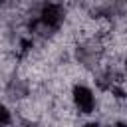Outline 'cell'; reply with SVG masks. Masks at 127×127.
<instances>
[{"instance_id": "1", "label": "cell", "mask_w": 127, "mask_h": 127, "mask_svg": "<svg viewBox=\"0 0 127 127\" xmlns=\"http://www.w3.org/2000/svg\"><path fill=\"white\" fill-rule=\"evenodd\" d=\"M71 99H73V105L79 113L89 115V113L95 111V93L89 85L75 83L73 89H71Z\"/></svg>"}, {"instance_id": "2", "label": "cell", "mask_w": 127, "mask_h": 127, "mask_svg": "<svg viewBox=\"0 0 127 127\" xmlns=\"http://www.w3.org/2000/svg\"><path fill=\"white\" fill-rule=\"evenodd\" d=\"M40 22L46 28H50V30L60 28L62 22H64V10H62V6L60 4H54V2L44 4L42 10H40Z\"/></svg>"}, {"instance_id": "3", "label": "cell", "mask_w": 127, "mask_h": 127, "mask_svg": "<svg viewBox=\"0 0 127 127\" xmlns=\"http://www.w3.org/2000/svg\"><path fill=\"white\" fill-rule=\"evenodd\" d=\"M10 123H12V111L4 103H0V127H8Z\"/></svg>"}, {"instance_id": "4", "label": "cell", "mask_w": 127, "mask_h": 127, "mask_svg": "<svg viewBox=\"0 0 127 127\" xmlns=\"http://www.w3.org/2000/svg\"><path fill=\"white\" fill-rule=\"evenodd\" d=\"M83 127H101V125H99L97 121H89V123H85Z\"/></svg>"}, {"instance_id": "5", "label": "cell", "mask_w": 127, "mask_h": 127, "mask_svg": "<svg viewBox=\"0 0 127 127\" xmlns=\"http://www.w3.org/2000/svg\"><path fill=\"white\" fill-rule=\"evenodd\" d=\"M115 127H127V125H125V123H117Z\"/></svg>"}, {"instance_id": "6", "label": "cell", "mask_w": 127, "mask_h": 127, "mask_svg": "<svg viewBox=\"0 0 127 127\" xmlns=\"http://www.w3.org/2000/svg\"><path fill=\"white\" fill-rule=\"evenodd\" d=\"M125 73H127V60H125Z\"/></svg>"}, {"instance_id": "7", "label": "cell", "mask_w": 127, "mask_h": 127, "mask_svg": "<svg viewBox=\"0 0 127 127\" xmlns=\"http://www.w3.org/2000/svg\"><path fill=\"white\" fill-rule=\"evenodd\" d=\"M4 2H6V0H0V6H4Z\"/></svg>"}, {"instance_id": "8", "label": "cell", "mask_w": 127, "mask_h": 127, "mask_svg": "<svg viewBox=\"0 0 127 127\" xmlns=\"http://www.w3.org/2000/svg\"><path fill=\"white\" fill-rule=\"evenodd\" d=\"M24 127H32V125H24Z\"/></svg>"}]
</instances>
